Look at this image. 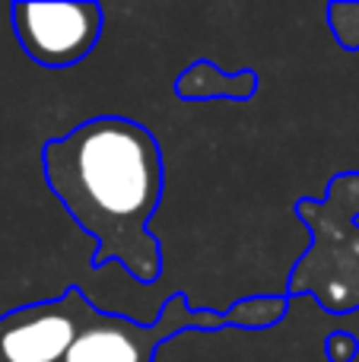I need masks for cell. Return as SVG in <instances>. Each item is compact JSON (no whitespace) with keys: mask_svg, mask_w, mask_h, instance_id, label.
<instances>
[{"mask_svg":"<svg viewBox=\"0 0 359 362\" xmlns=\"http://www.w3.org/2000/svg\"><path fill=\"white\" fill-rule=\"evenodd\" d=\"M324 353H328L331 362H350L359 353V340L353 334H331L328 340H324Z\"/></svg>","mask_w":359,"mask_h":362,"instance_id":"7","label":"cell"},{"mask_svg":"<svg viewBox=\"0 0 359 362\" xmlns=\"http://www.w3.org/2000/svg\"><path fill=\"white\" fill-rule=\"evenodd\" d=\"M13 32L42 67H70L89 57L105 25L99 4H13Z\"/></svg>","mask_w":359,"mask_h":362,"instance_id":"3","label":"cell"},{"mask_svg":"<svg viewBox=\"0 0 359 362\" xmlns=\"http://www.w3.org/2000/svg\"><path fill=\"white\" fill-rule=\"evenodd\" d=\"M312 245L286 280V296H312L328 315L359 312V172H341L322 197H299Z\"/></svg>","mask_w":359,"mask_h":362,"instance_id":"2","label":"cell"},{"mask_svg":"<svg viewBox=\"0 0 359 362\" xmlns=\"http://www.w3.org/2000/svg\"><path fill=\"white\" fill-rule=\"evenodd\" d=\"M254 93H258V74L254 70L245 67L239 74H226L213 61L188 64L175 80V95H182L188 102H204V99L248 102Z\"/></svg>","mask_w":359,"mask_h":362,"instance_id":"5","label":"cell"},{"mask_svg":"<svg viewBox=\"0 0 359 362\" xmlns=\"http://www.w3.org/2000/svg\"><path fill=\"white\" fill-rule=\"evenodd\" d=\"M45 185L95 242L93 267L121 264L137 283H156L163 248L150 232L165 187L163 146L143 124L99 115L42 146Z\"/></svg>","mask_w":359,"mask_h":362,"instance_id":"1","label":"cell"},{"mask_svg":"<svg viewBox=\"0 0 359 362\" xmlns=\"http://www.w3.org/2000/svg\"><path fill=\"white\" fill-rule=\"evenodd\" d=\"M89 296L67 286L54 299L0 315V362H61Z\"/></svg>","mask_w":359,"mask_h":362,"instance_id":"4","label":"cell"},{"mask_svg":"<svg viewBox=\"0 0 359 362\" xmlns=\"http://www.w3.org/2000/svg\"><path fill=\"white\" fill-rule=\"evenodd\" d=\"M328 29L343 51L356 54L359 51V4H347V0L328 4Z\"/></svg>","mask_w":359,"mask_h":362,"instance_id":"6","label":"cell"}]
</instances>
